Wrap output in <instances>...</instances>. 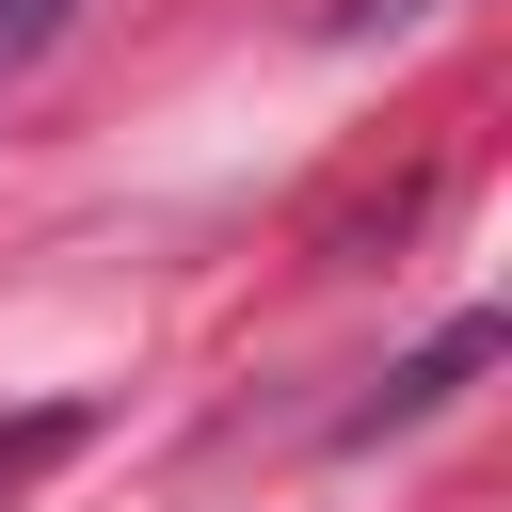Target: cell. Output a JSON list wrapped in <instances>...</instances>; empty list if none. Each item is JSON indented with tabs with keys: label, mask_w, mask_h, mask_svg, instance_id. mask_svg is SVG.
I'll return each mask as SVG.
<instances>
[{
	"label": "cell",
	"mask_w": 512,
	"mask_h": 512,
	"mask_svg": "<svg viewBox=\"0 0 512 512\" xmlns=\"http://www.w3.org/2000/svg\"><path fill=\"white\" fill-rule=\"evenodd\" d=\"M400 16H432V0H336V32H400Z\"/></svg>",
	"instance_id": "obj_4"
},
{
	"label": "cell",
	"mask_w": 512,
	"mask_h": 512,
	"mask_svg": "<svg viewBox=\"0 0 512 512\" xmlns=\"http://www.w3.org/2000/svg\"><path fill=\"white\" fill-rule=\"evenodd\" d=\"M480 368H496V320H448L432 352H400V368H384V400H352V416H336V448H384V432H416V416H448V400H464Z\"/></svg>",
	"instance_id": "obj_1"
},
{
	"label": "cell",
	"mask_w": 512,
	"mask_h": 512,
	"mask_svg": "<svg viewBox=\"0 0 512 512\" xmlns=\"http://www.w3.org/2000/svg\"><path fill=\"white\" fill-rule=\"evenodd\" d=\"M64 16H80V0H0V80H16V64H32V48L64 32Z\"/></svg>",
	"instance_id": "obj_3"
},
{
	"label": "cell",
	"mask_w": 512,
	"mask_h": 512,
	"mask_svg": "<svg viewBox=\"0 0 512 512\" xmlns=\"http://www.w3.org/2000/svg\"><path fill=\"white\" fill-rule=\"evenodd\" d=\"M80 448V400H32V416H0V480H32V464H64Z\"/></svg>",
	"instance_id": "obj_2"
}]
</instances>
